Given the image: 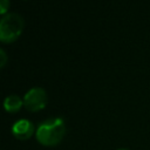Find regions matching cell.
I'll return each instance as SVG.
<instances>
[{"mask_svg":"<svg viewBox=\"0 0 150 150\" xmlns=\"http://www.w3.org/2000/svg\"><path fill=\"white\" fill-rule=\"evenodd\" d=\"M66 127L63 120L60 117L48 118L41 122L35 131L36 138L40 143L45 145H55L64 136Z\"/></svg>","mask_w":150,"mask_h":150,"instance_id":"cell-1","label":"cell"},{"mask_svg":"<svg viewBox=\"0 0 150 150\" xmlns=\"http://www.w3.org/2000/svg\"><path fill=\"white\" fill-rule=\"evenodd\" d=\"M23 19L20 14L12 12L2 16L0 21V39L4 42L14 41L22 32Z\"/></svg>","mask_w":150,"mask_h":150,"instance_id":"cell-2","label":"cell"},{"mask_svg":"<svg viewBox=\"0 0 150 150\" xmlns=\"http://www.w3.org/2000/svg\"><path fill=\"white\" fill-rule=\"evenodd\" d=\"M47 103L46 90L41 87L30 88L23 96V105L30 111H36L45 108Z\"/></svg>","mask_w":150,"mask_h":150,"instance_id":"cell-3","label":"cell"},{"mask_svg":"<svg viewBox=\"0 0 150 150\" xmlns=\"http://www.w3.org/2000/svg\"><path fill=\"white\" fill-rule=\"evenodd\" d=\"M12 131L15 137L19 139H27L29 138L34 132V124L26 118H21L15 121V123L12 127Z\"/></svg>","mask_w":150,"mask_h":150,"instance_id":"cell-4","label":"cell"},{"mask_svg":"<svg viewBox=\"0 0 150 150\" xmlns=\"http://www.w3.org/2000/svg\"><path fill=\"white\" fill-rule=\"evenodd\" d=\"M23 104V100H21V97L19 95H15V94H12V95H8L5 101H4V107L7 111L9 112H15L18 111L21 105Z\"/></svg>","mask_w":150,"mask_h":150,"instance_id":"cell-5","label":"cell"},{"mask_svg":"<svg viewBox=\"0 0 150 150\" xmlns=\"http://www.w3.org/2000/svg\"><path fill=\"white\" fill-rule=\"evenodd\" d=\"M9 7V1L8 0H0V13L1 14H5L6 11L8 9Z\"/></svg>","mask_w":150,"mask_h":150,"instance_id":"cell-6","label":"cell"},{"mask_svg":"<svg viewBox=\"0 0 150 150\" xmlns=\"http://www.w3.org/2000/svg\"><path fill=\"white\" fill-rule=\"evenodd\" d=\"M0 57H1L0 66H1V67H4V66H5V63H6V61H7V55H6V53H5V50H4L2 48L0 49Z\"/></svg>","mask_w":150,"mask_h":150,"instance_id":"cell-7","label":"cell"},{"mask_svg":"<svg viewBox=\"0 0 150 150\" xmlns=\"http://www.w3.org/2000/svg\"><path fill=\"white\" fill-rule=\"evenodd\" d=\"M117 150H128V149H125V148H120V149H117Z\"/></svg>","mask_w":150,"mask_h":150,"instance_id":"cell-8","label":"cell"}]
</instances>
